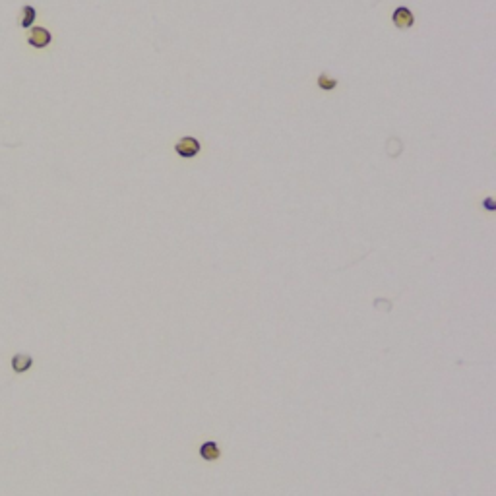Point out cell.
I'll return each instance as SVG.
<instances>
[{
	"instance_id": "1",
	"label": "cell",
	"mask_w": 496,
	"mask_h": 496,
	"mask_svg": "<svg viewBox=\"0 0 496 496\" xmlns=\"http://www.w3.org/2000/svg\"><path fill=\"white\" fill-rule=\"evenodd\" d=\"M200 142L194 138V136H184V138H181L176 144H174V151H176V155L184 157V159H192V157H196L198 153H200Z\"/></svg>"
},
{
	"instance_id": "2",
	"label": "cell",
	"mask_w": 496,
	"mask_h": 496,
	"mask_svg": "<svg viewBox=\"0 0 496 496\" xmlns=\"http://www.w3.org/2000/svg\"><path fill=\"white\" fill-rule=\"evenodd\" d=\"M52 41V35L49 29L45 27H31V31L27 35V43L35 47V49H45L47 45Z\"/></svg>"
},
{
	"instance_id": "4",
	"label": "cell",
	"mask_w": 496,
	"mask_h": 496,
	"mask_svg": "<svg viewBox=\"0 0 496 496\" xmlns=\"http://www.w3.org/2000/svg\"><path fill=\"white\" fill-rule=\"evenodd\" d=\"M10 366H12V370L16 374H24V372H27L33 366V357L27 355V353H16L12 357V361H10Z\"/></svg>"
},
{
	"instance_id": "8",
	"label": "cell",
	"mask_w": 496,
	"mask_h": 496,
	"mask_svg": "<svg viewBox=\"0 0 496 496\" xmlns=\"http://www.w3.org/2000/svg\"><path fill=\"white\" fill-rule=\"evenodd\" d=\"M483 208L487 209V211H494L496 209L494 200H492V198H485V200H483Z\"/></svg>"
},
{
	"instance_id": "6",
	"label": "cell",
	"mask_w": 496,
	"mask_h": 496,
	"mask_svg": "<svg viewBox=\"0 0 496 496\" xmlns=\"http://www.w3.org/2000/svg\"><path fill=\"white\" fill-rule=\"evenodd\" d=\"M35 17H37V12H35L33 6H24L22 8V19H19V26L24 27V29H29V27L33 26Z\"/></svg>"
},
{
	"instance_id": "3",
	"label": "cell",
	"mask_w": 496,
	"mask_h": 496,
	"mask_svg": "<svg viewBox=\"0 0 496 496\" xmlns=\"http://www.w3.org/2000/svg\"><path fill=\"white\" fill-rule=\"evenodd\" d=\"M392 19H393V26L400 27V29H409V27L415 24L413 12H411L409 8H405V6H400V8L393 10Z\"/></svg>"
},
{
	"instance_id": "5",
	"label": "cell",
	"mask_w": 496,
	"mask_h": 496,
	"mask_svg": "<svg viewBox=\"0 0 496 496\" xmlns=\"http://www.w3.org/2000/svg\"><path fill=\"white\" fill-rule=\"evenodd\" d=\"M200 458L204 460V462H217L219 458H221V450H219V444L215 442V440H208V442H204V444L200 446Z\"/></svg>"
},
{
	"instance_id": "7",
	"label": "cell",
	"mask_w": 496,
	"mask_h": 496,
	"mask_svg": "<svg viewBox=\"0 0 496 496\" xmlns=\"http://www.w3.org/2000/svg\"><path fill=\"white\" fill-rule=\"evenodd\" d=\"M318 87H320V89H324V91H331V89H335V87H338V80L331 78L330 74L322 72V74L318 76Z\"/></svg>"
}]
</instances>
